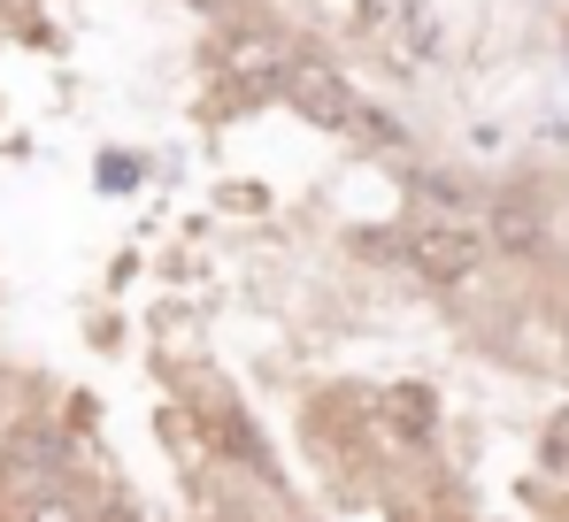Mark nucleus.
<instances>
[{"mask_svg":"<svg viewBox=\"0 0 569 522\" xmlns=\"http://www.w3.org/2000/svg\"><path fill=\"white\" fill-rule=\"evenodd\" d=\"M284 108L292 116H308V123H323V131H339V139H370V100L347 86L331 62H316V54H292V70H284Z\"/></svg>","mask_w":569,"mask_h":522,"instance_id":"1","label":"nucleus"},{"mask_svg":"<svg viewBox=\"0 0 569 522\" xmlns=\"http://www.w3.org/2000/svg\"><path fill=\"white\" fill-rule=\"evenodd\" d=\"M100 177H108V192H131V184H139V162H123V154H100Z\"/></svg>","mask_w":569,"mask_h":522,"instance_id":"8","label":"nucleus"},{"mask_svg":"<svg viewBox=\"0 0 569 522\" xmlns=\"http://www.w3.org/2000/svg\"><path fill=\"white\" fill-rule=\"evenodd\" d=\"M186 8H200V16H216V23H239V0H186Z\"/></svg>","mask_w":569,"mask_h":522,"instance_id":"9","label":"nucleus"},{"mask_svg":"<svg viewBox=\"0 0 569 522\" xmlns=\"http://www.w3.org/2000/svg\"><path fill=\"white\" fill-rule=\"evenodd\" d=\"M416 192H423L439 215H470V200H477L462 170H423V177H416Z\"/></svg>","mask_w":569,"mask_h":522,"instance_id":"6","label":"nucleus"},{"mask_svg":"<svg viewBox=\"0 0 569 522\" xmlns=\"http://www.w3.org/2000/svg\"><path fill=\"white\" fill-rule=\"evenodd\" d=\"M485 239H477L462 215H423V223H408L400 231V261L423 277V284H470L477 269H485Z\"/></svg>","mask_w":569,"mask_h":522,"instance_id":"2","label":"nucleus"},{"mask_svg":"<svg viewBox=\"0 0 569 522\" xmlns=\"http://www.w3.org/2000/svg\"><path fill=\"white\" fill-rule=\"evenodd\" d=\"M0 438H8V392H0Z\"/></svg>","mask_w":569,"mask_h":522,"instance_id":"11","label":"nucleus"},{"mask_svg":"<svg viewBox=\"0 0 569 522\" xmlns=\"http://www.w3.org/2000/svg\"><path fill=\"white\" fill-rule=\"evenodd\" d=\"M23 522H86L70 508V492H47V500H23Z\"/></svg>","mask_w":569,"mask_h":522,"instance_id":"7","label":"nucleus"},{"mask_svg":"<svg viewBox=\"0 0 569 522\" xmlns=\"http://www.w3.org/2000/svg\"><path fill=\"white\" fill-rule=\"evenodd\" d=\"M62 476H70V431L16 423V431L0 438V484L16 500H47V492H62Z\"/></svg>","mask_w":569,"mask_h":522,"instance_id":"3","label":"nucleus"},{"mask_svg":"<svg viewBox=\"0 0 569 522\" xmlns=\"http://www.w3.org/2000/svg\"><path fill=\"white\" fill-rule=\"evenodd\" d=\"M385 431H400V445H431V431H439V392H423V384H392L378 400Z\"/></svg>","mask_w":569,"mask_h":522,"instance_id":"4","label":"nucleus"},{"mask_svg":"<svg viewBox=\"0 0 569 522\" xmlns=\"http://www.w3.org/2000/svg\"><path fill=\"white\" fill-rule=\"evenodd\" d=\"M492 247H500V254H539V247H547V215H539V200L500 192V200H492Z\"/></svg>","mask_w":569,"mask_h":522,"instance_id":"5","label":"nucleus"},{"mask_svg":"<svg viewBox=\"0 0 569 522\" xmlns=\"http://www.w3.org/2000/svg\"><path fill=\"white\" fill-rule=\"evenodd\" d=\"M100 522H147V515H139V508H123V500H108V508H100Z\"/></svg>","mask_w":569,"mask_h":522,"instance_id":"10","label":"nucleus"}]
</instances>
